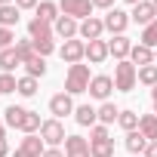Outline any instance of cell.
Listing matches in <instances>:
<instances>
[{
    "instance_id": "obj_38",
    "label": "cell",
    "mask_w": 157,
    "mask_h": 157,
    "mask_svg": "<svg viewBox=\"0 0 157 157\" xmlns=\"http://www.w3.org/2000/svg\"><path fill=\"white\" fill-rule=\"evenodd\" d=\"M93 6H99V10H114V0H93Z\"/></svg>"
},
{
    "instance_id": "obj_27",
    "label": "cell",
    "mask_w": 157,
    "mask_h": 157,
    "mask_svg": "<svg viewBox=\"0 0 157 157\" xmlns=\"http://www.w3.org/2000/svg\"><path fill=\"white\" fill-rule=\"evenodd\" d=\"M90 154H93V157H114V139L90 142Z\"/></svg>"
},
{
    "instance_id": "obj_26",
    "label": "cell",
    "mask_w": 157,
    "mask_h": 157,
    "mask_svg": "<svg viewBox=\"0 0 157 157\" xmlns=\"http://www.w3.org/2000/svg\"><path fill=\"white\" fill-rule=\"evenodd\" d=\"M96 111H99V123H105V126L108 123H117V117H120V108L114 102H102Z\"/></svg>"
},
{
    "instance_id": "obj_30",
    "label": "cell",
    "mask_w": 157,
    "mask_h": 157,
    "mask_svg": "<svg viewBox=\"0 0 157 157\" xmlns=\"http://www.w3.org/2000/svg\"><path fill=\"white\" fill-rule=\"evenodd\" d=\"M139 43H145L148 49H157V19L148 25V28H142V40Z\"/></svg>"
},
{
    "instance_id": "obj_4",
    "label": "cell",
    "mask_w": 157,
    "mask_h": 157,
    "mask_svg": "<svg viewBox=\"0 0 157 157\" xmlns=\"http://www.w3.org/2000/svg\"><path fill=\"white\" fill-rule=\"evenodd\" d=\"M40 139L46 142V148H59L68 136H65V126H62V120H56V117H49V120H43V126H40Z\"/></svg>"
},
{
    "instance_id": "obj_25",
    "label": "cell",
    "mask_w": 157,
    "mask_h": 157,
    "mask_svg": "<svg viewBox=\"0 0 157 157\" xmlns=\"http://www.w3.org/2000/svg\"><path fill=\"white\" fill-rule=\"evenodd\" d=\"M22 68H25V74H28V77H43V74H46V59L34 52V56H31Z\"/></svg>"
},
{
    "instance_id": "obj_29",
    "label": "cell",
    "mask_w": 157,
    "mask_h": 157,
    "mask_svg": "<svg viewBox=\"0 0 157 157\" xmlns=\"http://www.w3.org/2000/svg\"><path fill=\"white\" fill-rule=\"evenodd\" d=\"M117 123H120V129L132 132V129H139V114H136V111H120Z\"/></svg>"
},
{
    "instance_id": "obj_7",
    "label": "cell",
    "mask_w": 157,
    "mask_h": 157,
    "mask_svg": "<svg viewBox=\"0 0 157 157\" xmlns=\"http://www.w3.org/2000/svg\"><path fill=\"white\" fill-rule=\"evenodd\" d=\"M43 151H46V142L40 136H25L19 148L13 151V157H43Z\"/></svg>"
},
{
    "instance_id": "obj_15",
    "label": "cell",
    "mask_w": 157,
    "mask_h": 157,
    "mask_svg": "<svg viewBox=\"0 0 157 157\" xmlns=\"http://www.w3.org/2000/svg\"><path fill=\"white\" fill-rule=\"evenodd\" d=\"M52 34H56V31H52L49 22H43V19H37V16L28 22V37H31V40H49Z\"/></svg>"
},
{
    "instance_id": "obj_19",
    "label": "cell",
    "mask_w": 157,
    "mask_h": 157,
    "mask_svg": "<svg viewBox=\"0 0 157 157\" xmlns=\"http://www.w3.org/2000/svg\"><path fill=\"white\" fill-rule=\"evenodd\" d=\"M74 120L80 123V126H90V129H93V126L99 123V111H96L93 105H77V108H74Z\"/></svg>"
},
{
    "instance_id": "obj_9",
    "label": "cell",
    "mask_w": 157,
    "mask_h": 157,
    "mask_svg": "<svg viewBox=\"0 0 157 157\" xmlns=\"http://www.w3.org/2000/svg\"><path fill=\"white\" fill-rule=\"evenodd\" d=\"M129 19H132L136 25L148 28V25L157 19V6H154V0H142V3H136V6H132V13H129Z\"/></svg>"
},
{
    "instance_id": "obj_2",
    "label": "cell",
    "mask_w": 157,
    "mask_h": 157,
    "mask_svg": "<svg viewBox=\"0 0 157 157\" xmlns=\"http://www.w3.org/2000/svg\"><path fill=\"white\" fill-rule=\"evenodd\" d=\"M136 80H139V68H136L129 59L114 65V90H120V93H132Z\"/></svg>"
},
{
    "instance_id": "obj_20",
    "label": "cell",
    "mask_w": 157,
    "mask_h": 157,
    "mask_svg": "<svg viewBox=\"0 0 157 157\" xmlns=\"http://www.w3.org/2000/svg\"><path fill=\"white\" fill-rule=\"evenodd\" d=\"M145 148H148V139H145L139 129L126 132V151H129L132 157H142V154H145Z\"/></svg>"
},
{
    "instance_id": "obj_21",
    "label": "cell",
    "mask_w": 157,
    "mask_h": 157,
    "mask_svg": "<svg viewBox=\"0 0 157 157\" xmlns=\"http://www.w3.org/2000/svg\"><path fill=\"white\" fill-rule=\"evenodd\" d=\"M22 19V10L16 3H6V6H0V28H16Z\"/></svg>"
},
{
    "instance_id": "obj_11",
    "label": "cell",
    "mask_w": 157,
    "mask_h": 157,
    "mask_svg": "<svg viewBox=\"0 0 157 157\" xmlns=\"http://www.w3.org/2000/svg\"><path fill=\"white\" fill-rule=\"evenodd\" d=\"M52 31H56V37H62V40H74L77 34H80V22L71 19V16H59L56 25H52Z\"/></svg>"
},
{
    "instance_id": "obj_36",
    "label": "cell",
    "mask_w": 157,
    "mask_h": 157,
    "mask_svg": "<svg viewBox=\"0 0 157 157\" xmlns=\"http://www.w3.org/2000/svg\"><path fill=\"white\" fill-rule=\"evenodd\" d=\"M102 139H111V136H108V126H105V123H96V126L90 129V142H102Z\"/></svg>"
},
{
    "instance_id": "obj_42",
    "label": "cell",
    "mask_w": 157,
    "mask_h": 157,
    "mask_svg": "<svg viewBox=\"0 0 157 157\" xmlns=\"http://www.w3.org/2000/svg\"><path fill=\"white\" fill-rule=\"evenodd\" d=\"M0 139H6V123H3V117H0Z\"/></svg>"
},
{
    "instance_id": "obj_3",
    "label": "cell",
    "mask_w": 157,
    "mask_h": 157,
    "mask_svg": "<svg viewBox=\"0 0 157 157\" xmlns=\"http://www.w3.org/2000/svg\"><path fill=\"white\" fill-rule=\"evenodd\" d=\"M59 10H62V16H71V19H77V22H83V19H90L93 16V0H59Z\"/></svg>"
},
{
    "instance_id": "obj_43",
    "label": "cell",
    "mask_w": 157,
    "mask_h": 157,
    "mask_svg": "<svg viewBox=\"0 0 157 157\" xmlns=\"http://www.w3.org/2000/svg\"><path fill=\"white\" fill-rule=\"evenodd\" d=\"M151 99H154V114H157V86L151 90Z\"/></svg>"
},
{
    "instance_id": "obj_10",
    "label": "cell",
    "mask_w": 157,
    "mask_h": 157,
    "mask_svg": "<svg viewBox=\"0 0 157 157\" xmlns=\"http://www.w3.org/2000/svg\"><path fill=\"white\" fill-rule=\"evenodd\" d=\"M49 114H52L56 120H62V117L74 114V99H71L68 93H56V96L49 99Z\"/></svg>"
},
{
    "instance_id": "obj_37",
    "label": "cell",
    "mask_w": 157,
    "mask_h": 157,
    "mask_svg": "<svg viewBox=\"0 0 157 157\" xmlns=\"http://www.w3.org/2000/svg\"><path fill=\"white\" fill-rule=\"evenodd\" d=\"M16 6H19V10H37L40 0H16Z\"/></svg>"
},
{
    "instance_id": "obj_31",
    "label": "cell",
    "mask_w": 157,
    "mask_h": 157,
    "mask_svg": "<svg viewBox=\"0 0 157 157\" xmlns=\"http://www.w3.org/2000/svg\"><path fill=\"white\" fill-rule=\"evenodd\" d=\"M139 83H145V86H157V65H145V68H139Z\"/></svg>"
},
{
    "instance_id": "obj_1",
    "label": "cell",
    "mask_w": 157,
    "mask_h": 157,
    "mask_svg": "<svg viewBox=\"0 0 157 157\" xmlns=\"http://www.w3.org/2000/svg\"><path fill=\"white\" fill-rule=\"evenodd\" d=\"M90 65H68V74H65V93L68 96H80L90 90Z\"/></svg>"
},
{
    "instance_id": "obj_23",
    "label": "cell",
    "mask_w": 157,
    "mask_h": 157,
    "mask_svg": "<svg viewBox=\"0 0 157 157\" xmlns=\"http://www.w3.org/2000/svg\"><path fill=\"white\" fill-rule=\"evenodd\" d=\"M19 65H22V59H19L16 46H10V49H3V52H0V71H3V74H13Z\"/></svg>"
},
{
    "instance_id": "obj_14",
    "label": "cell",
    "mask_w": 157,
    "mask_h": 157,
    "mask_svg": "<svg viewBox=\"0 0 157 157\" xmlns=\"http://www.w3.org/2000/svg\"><path fill=\"white\" fill-rule=\"evenodd\" d=\"M65 157H93L90 154V142L83 136H68L65 139Z\"/></svg>"
},
{
    "instance_id": "obj_24",
    "label": "cell",
    "mask_w": 157,
    "mask_h": 157,
    "mask_svg": "<svg viewBox=\"0 0 157 157\" xmlns=\"http://www.w3.org/2000/svg\"><path fill=\"white\" fill-rule=\"evenodd\" d=\"M59 16H62L59 3H52V0H40V6H37V19H43V22L56 25V19H59Z\"/></svg>"
},
{
    "instance_id": "obj_28",
    "label": "cell",
    "mask_w": 157,
    "mask_h": 157,
    "mask_svg": "<svg viewBox=\"0 0 157 157\" xmlns=\"http://www.w3.org/2000/svg\"><path fill=\"white\" fill-rule=\"evenodd\" d=\"M16 93L19 96H25V99H31L34 93H37V77H19V86H16Z\"/></svg>"
},
{
    "instance_id": "obj_40",
    "label": "cell",
    "mask_w": 157,
    "mask_h": 157,
    "mask_svg": "<svg viewBox=\"0 0 157 157\" xmlns=\"http://www.w3.org/2000/svg\"><path fill=\"white\" fill-rule=\"evenodd\" d=\"M43 157H65V151H59V148H46Z\"/></svg>"
},
{
    "instance_id": "obj_22",
    "label": "cell",
    "mask_w": 157,
    "mask_h": 157,
    "mask_svg": "<svg viewBox=\"0 0 157 157\" xmlns=\"http://www.w3.org/2000/svg\"><path fill=\"white\" fill-rule=\"evenodd\" d=\"M139 132L148 142H157V114H142L139 117Z\"/></svg>"
},
{
    "instance_id": "obj_46",
    "label": "cell",
    "mask_w": 157,
    "mask_h": 157,
    "mask_svg": "<svg viewBox=\"0 0 157 157\" xmlns=\"http://www.w3.org/2000/svg\"><path fill=\"white\" fill-rule=\"evenodd\" d=\"M154 62H157V49H154Z\"/></svg>"
},
{
    "instance_id": "obj_34",
    "label": "cell",
    "mask_w": 157,
    "mask_h": 157,
    "mask_svg": "<svg viewBox=\"0 0 157 157\" xmlns=\"http://www.w3.org/2000/svg\"><path fill=\"white\" fill-rule=\"evenodd\" d=\"M34 52H37V56H43V59H46V56H52V52H56L52 37H49V40H34Z\"/></svg>"
},
{
    "instance_id": "obj_44",
    "label": "cell",
    "mask_w": 157,
    "mask_h": 157,
    "mask_svg": "<svg viewBox=\"0 0 157 157\" xmlns=\"http://www.w3.org/2000/svg\"><path fill=\"white\" fill-rule=\"evenodd\" d=\"M123 3H129V6H136V3H142V0H123Z\"/></svg>"
},
{
    "instance_id": "obj_17",
    "label": "cell",
    "mask_w": 157,
    "mask_h": 157,
    "mask_svg": "<svg viewBox=\"0 0 157 157\" xmlns=\"http://www.w3.org/2000/svg\"><path fill=\"white\" fill-rule=\"evenodd\" d=\"M129 62L136 68H145V65H154V49H148L145 43H132V52H129Z\"/></svg>"
},
{
    "instance_id": "obj_8",
    "label": "cell",
    "mask_w": 157,
    "mask_h": 157,
    "mask_svg": "<svg viewBox=\"0 0 157 157\" xmlns=\"http://www.w3.org/2000/svg\"><path fill=\"white\" fill-rule=\"evenodd\" d=\"M111 90H114V77H108V74H96L93 80H90V96L93 99H99V102H108V96H111Z\"/></svg>"
},
{
    "instance_id": "obj_32",
    "label": "cell",
    "mask_w": 157,
    "mask_h": 157,
    "mask_svg": "<svg viewBox=\"0 0 157 157\" xmlns=\"http://www.w3.org/2000/svg\"><path fill=\"white\" fill-rule=\"evenodd\" d=\"M16 52H19V59H22V65L34 56V40L28 37V40H16Z\"/></svg>"
},
{
    "instance_id": "obj_48",
    "label": "cell",
    "mask_w": 157,
    "mask_h": 157,
    "mask_svg": "<svg viewBox=\"0 0 157 157\" xmlns=\"http://www.w3.org/2000/svg\"><path fill=\"white\" fill-rule=\"evenodd\" d=\"M142 157H145V154H142Z\"/></svg>"
},
{
    "instance_id": "obj_18",
    "label": "cell",
    "mask_w": 157,
    "mask_h": 157,
    "mask_svg": "<svg viewBox=\"0 0 157 157\" xmlns=\"http://www.w3.org/2000/svg\"><path fill=\"white\" fill-rule=\"evenodd\" d=\"M25 117H28V108H22V105H10V108L3 111V123H6L10 129H22Z\"/></svg>"
},
{
    "instance_id": "obj_35",
    "label": "cell",
    "mask_w": 157,
    "mask_h": 157,
    "mask_svg": "<svg viewBox=\"0 0 157 157\" xmlns=\"http://www.w3.org/2000/svg\"><path fill=\"white\" fill-rule=\"evenodd\" d=\"M10 46H16V34H13V28H0V52L10 49Z\"/></svg>"
},
{
    "instance_id": "obj_33",
    "label": "cell",
    "mask_w": 157,
    "mask_h": 157,
    "mask_svg": "<svg viewBox=\"0 0 157 157\" xmlns=\"http://www.w3.org/2000/svg\"><path fill=\"white\" fill-rule=\"evenodd\" d=\"M16 86H19V80L13 74H0V96H6V93H16Z\"/></svg>"
},
{
    "instance_id": "obj_6",
    "label": "cell",
    "mask_w": 157,
    "mask_h": 157,
    "mask_svg": "<svg viewBox=\"0 0 157 157\" xmlns=\"http://www.w3.org/2000/svg\"><path fill=\"white\" fill-rule=\"evenodd\" d=\"M102 22H105V31H111V34L117 37V34H126V28H129L132 19H129V13H123V10H108Z\"/></svg>"
},
{
    "instance_id": "obj_5",
    "label": "cell",
    "mask_w": 157,
    "mask_h": 157,
    "mask_svg": "<svg viewBox=\"0 0 157 157\" xmlns=\"http://www.w3.org/2000/svg\"><path fill=\"white\" fill-rule=\"evenodd\" d=\"M59 56H62V62H68V65H80L83 59H86V43L83 40H65L62 43V49H59Z\"/></svg>"
},
{
    "instance_id": "obj_47",
    "label": "cell",
    "mask_w": 157,
    "mask_h": 157,
    "mask_svg": "<svg viewBox=\"0 0 157 157\" xmlns=\"http://www.w3.org/2000/svg\"><path fill=\"white\" fill-rule=\"evenodd\" d=\"M154 6H157V0H154Z\"/></svg>"
},
{
    "instance_id": "obj_45",
    "label": "cell",
    "mask_w": 157,
    "mask_h": 157,
    "mask_svg": "<svg viewBox=\"0 0 157 157\" xmlns=\"http://www.w3.org/2000/svg\"><path fill=\"white\" fill-rule=\"evenodd\" d=\"M6 3H16V0H0V6H6Z\"/></svg>"
},
{
    "instance_id": "obj_13",
    "label": "cell",
    "mask_w": 157,
    "mask_h": 157,
    "mask_svg": "<svg viewBox=\"0 0 157 157\" xmlns=\"http://www.w3.org/2000/svg\"><path fill=\"white\" fill-rule=\"evenodd\" d=\"M108 52H111L117 62H126L129 52H132V40H129L126 34H117L114 40H108Z\"/></svg>"
},
{
    "instance_id": "obj_39",
    "label": "cell",
    "mask_w": 157,
    "mask_h": 157,
    "mask_svg": "<svg viewBox=\"0 0 157 157\" xmlns=\"http://www.w3.org/2000/svg\"><path fill=\"white\" fill-rule=\"evenodd\" d=\"M145 157H157V142H148V148H145Z\"/></svg>"
},
{
    "instance_id": "obj_16",
    "label": "cell",
    "mask_w": 157,
    "mask_h": 157,
    "mask_svg": "<svg viewBox=\"0 0 157 157\" xmlns=\"http://www.w3.org/2000/svg\"><path fill=\"white\" fill-rule=\"evenodd\" d=\"M108 56H111V52H108V40H90V43H86V59H90V65H102Z\"/></svg>"
},
{
    "instance_id": "obj_12",
    "label": "cell",
    "mask_w": 157,
    "mask_h": 157,
    "mask_svg": "<svg viewBox=\"0 0 157 157\" xmlns=\"http://www.w3.org/2000/svg\"><path fill=\"white\" fill-rule=\"evenodd\" d=\"M102 34H105V22H102V19L90 16V19L80 22V37H83L86 43H90V40H102Z\"/></svg>"
},
{
    "instance_id": "obj_41",
    "label": "cell",
    "mask_w": 157,
    "mask_h": 157,
    "mask_svg": "<svg viewBox=\"0 0 157 157\" xmlns=\"http://www.w3.org/2000/svg\"><path fill=\"white\" fill-rule=\"evenodd\" d=\"M6 154H10V142H6V139H0V157H6Z\"/></svg>"
}]
</instances>
